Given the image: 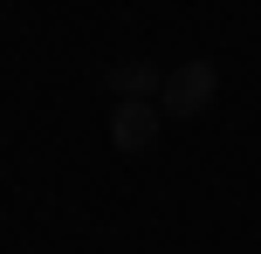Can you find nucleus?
Returning <instances> with one entry per match:
<instances>
[{
	"instance_id": "nucleus-1",
	"label": "nucleus",
	"mask_w": 261,
	"mask_h": 254,
	"mask_svg": "<svg viewBox=\"0 0 261 254\" xmlns=\"http://www.w3.org/2000/svg\"><path fill=\"white\" fill-rule=\"evenodd\" d=\"M213 96H220V69H213L206 55H193V62H179V69L165 76L158 110H165V117H179V124H193V117H206V110H213Z\"/></svg>"
},
{
	"instance_id": "nucleus-2",
	"label": "nucleus",
	"mask_w": 261,
	"mask_h": 254,
	"mask_svg": "<svg viewBox=\"0 0 261 254\" xmlns=\"http://www.w3.org/2000/svg\"><path fill=\"white\" fill-rule=\"evenodd\" d=\"M165 110H151V96H130V103H110V145L117 151H151Z\"/></svg>"
},
{
	"instance_id": "nucleus-3",
	"label": "nucleus",
	"mask_w": 261,
	"mask_h": 254,
	"mask_svg": "<svg viewBox=\"0 0 261 254\" xmlns=\"http://www.w3.org/2000/svg\"><path fill=\"white\" fill-rule=\"evenodd\" d=\"M103 90H110V103H130V96H158L165 76L151 69V55H124V62L103 69Z\"/></svg>"
}]
</instances>
